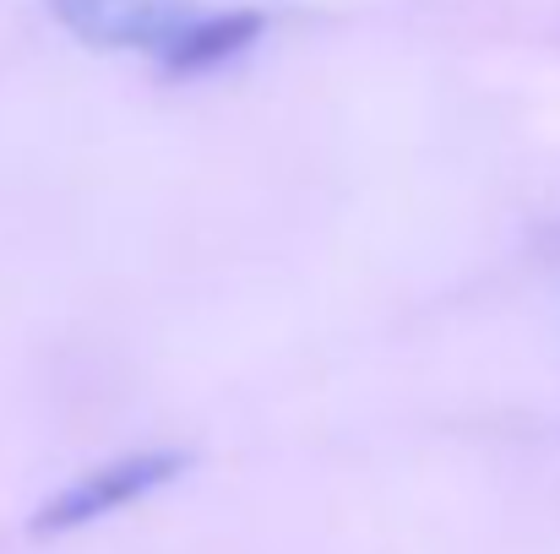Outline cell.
Listing matches in <instances>:
<instances>
[{"mask_svg": "<svg viewBox=\"0 0 560 554\" xmlns=\"http://www.w3.org/2000/svg\"><path fill=\"white\" fill-rule=\"evenodd\" d=\"M175 473H186V457L180 451H142V457H120V462H104L82 479H71L60 495H49L33 517V533H71V528H88L142 495H153L159 484H170Z\"/></svg>", "mask_w": 560, "mask_h": 554, "instance_id": "cell-1", "label": "cell"}, {"mask_svg": "<svg viewBox=\"0 0 560 554\" xmlns=\"http://www.w3.org/2000/svg\"><path fill=\"white\" fill-rule=\"evenodd\" d=\"M60 27H71L93 49H148L170 55L175 38L201 16L190 0H49Z\"/></svg>", "mask_w": 560, "mask_h": 554, "instance_id": "cell-2", "label": "cell"}, {"mask_svg": "<svg viewBox=\"0 0 560 554\" xmlns=\"http://www.w3.org/2000/svg\"><path fill=\"white\" fill-rule=\"evenodd\" d=\"M256 33H261V11H201L186 33L175 38V49L164 55V71H175V76L212 71V66L234 60Z\"/></svg>", "mask_w": 560, "mask_h": 554, "instance_id": "cell-3", "label": "cell"}]
</instances>
